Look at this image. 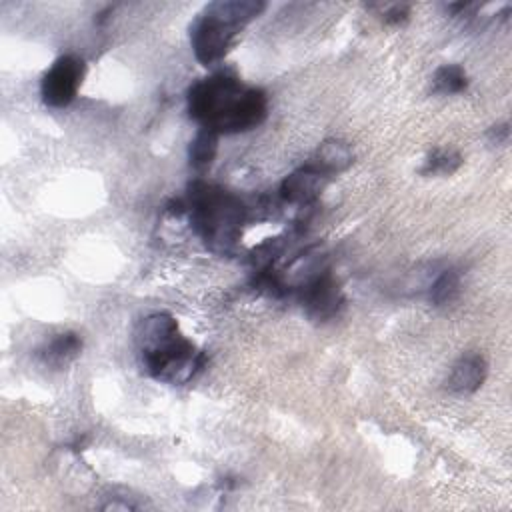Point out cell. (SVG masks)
Masks as SVG:
<instances>
[{"instance_id":"6da1fadb","label":"cell","mask_w":512,"mask_h":512,"mask_svg":"<svg viewBox=\"0 0 512 512\" xmlns=\"http://www.w3.org/2000/svg\"><path fill=\"white\" fill-rule=\"evenodd\" d=\"M188 112L200 124L220 134H238L260 126L268 114L264 90L244 86L230 72H216L188 88Z\"/></svg>"},{"instance_id":"7a4b0ae2","label":"cell","mask_w":512,"mask_h":512,"mask_svg":"<svg viewBox=\"0 0 512 512\" xmlns=\"http://www.w3.org/2000/svg\"><path fill=\"white\" fill-rule=\"evenodd\" d=\"M136 342L144 370L160 382L184 384L204 368L206 356L180 332L168 312L146 316L136 330Z\"/></svg>"},{"instance_id":"3957f363","label":"cell","mask_w":512,"mask_h":512,"mask_svg":"<svg viewBox=\"0 0 512 512\" xmlns=\"http://www.w3.org/2000/svg\"><path fill=\"white\" fill-rule=\"evenodd\" d=\"M262 0H218L208 4L190 24V46L204 66L220 62L236 34L264 12Z\"/></svg>"},{"instance_id":"277c9868","label":"cell","mask_w":512,"mask_h":512,"mask_svg":"<svg viewBox=\"0 0 512 512\" xmlns=\"http://www.w3.org/2000/svg\"><path fill=\"white\" fill-rule=\"evenodd\" d=\"M196 234L216 252H228L240 238L244 206L226 190L196 180L188 186V202Z\"/></svg>"},{"instance_id":"5b68a950","label":"cell","mask_w":512,"mask_h":512,"mask_svg":"<svg viewBox=\"0 0 512 512\" xmlns=\"http://www.w3.org/2000/svg\"><path fill=\"white\" fill-rule=\"evenodd\" d=\"M86 74V64L74 54H64L52 62L44 72L40 82L42 102L50 108H66L74 102L82 80Z\"/></svg>"},{"instance_id":"8992f818","label":"cell","mask_w":512,"mask_h":512,"mask_svg":"<svg viewBox=\"0 0 512 512\" xmlns=\"http://www.w3.org/2000/svg\"><path fill=\"white\" fill-rule=\"evenodd\" d=\"M302 304L308 318L324 322L338 314V310L344 304V296L338 282L330 276V272H324L306 288H302Z\"/></svg>"},{"instance_id":"52a82bcc","label":"cell","mask_w":512,"mask_h":512,"mask_svg":"<svg viewBox=\"0 0 512 512\" xmlns=\"http://www.w3.org/2000/svg\"><path fill=\"white\" fill-rule=\"evenodd\" d=\"M326 270V254L320 246H310L302 254H298L282 272H274L280 292L288 288H306Z\"/></svg>"},{"instance_id":"ba28073f","label":"cell","mask_w":512,"mask_h":512,"mask_svg":"<svg viewBox=\"0 0 512 512\" xmlns=\"http://www.w3.org/2000/svg\"><path fill=\"white\" fill-rule=\"evenodd\" d=\"M326 180H328L326 176H322L320 172H316L304 164L302 168L294 170L280 182L278 192H280V198L288 204L308 206L320 196Z\"/></svg>"},{"instance_id":"9c48e42d","label":"cell","mask_w":512,"mask_h":512,"mask_svg":"<svg viewBox=\"0 0 512 512\" xmlns=\"http://www.w3.org/2000/svg\"><path fill=\"white\" fill-rule=\"evenodd\" d=\"M486 374L488 364L484 356L476 352H466L454 362L448 376V388L454 394H472L484 384Z\"/></svg>"},{"instance_id":"30bf717a","label":"cell","mask_w":512,"mask_h":512,"mask_svg":"<svg viewBox=\"0 0 512 512\" xmlns=\"http://www.w3.org/2000/svg\"><path fill=\"white\" fill-rule=\"evenodd\" d=\"M352 162H354L352 146L346 140L330 138V140H324L316 148V152L310 156L306 166H310L312 170H316V172H320L322 176L328 178L332 174H338V172L346 170Z\"/></svg>"},{"instance_id":"8fae6325","label":"cell","mask_w":512,"mask_h":512,"mask_svg":"<svg viewBox=\"0 0 512 512\" xmlns=\"http://www.w3.org/2000/svg\"><path fill=\"white\" fill-rule=\"evenodd\" d=\"M82 350V338L76 332H62L56 334L50 342H46L40 350L38 356L46 366L52 368H62L70 364Z\"/></svg>"},{"instance_id":"7c38bea8","label":"cell","mask_w":512,"mask_h":512,"mask_svg":"<svg viewBox=\"0 0 512 512\" xmlns=\"http://www.w3.org/2000/svg\"><path fill=\"white\" fill-rule=\"evenodd\" d=\"M216 152H218V134L208 128H200L188 148L190 166L198 172L208 170L216 158Z\"/></svg>"},{"instance_id":"4fadbf2b","label":"cell","mask_w":512,"mask_h":512,"mask_svg":"<svg viewBox=\"0 0 512 512\" xmlns=\"http://www.w3.org/2000/svg\"><path fill=\"white\" fill-rule=\"evenodd\" d=\"M468 86L466 70L460 64H442L432 76V94H460Z\"/></svg>"},{"instance_id":"5bb4252c","label":"cell","mask_w":512,"mask_h":512,"mask_svg":"<svg viewBox=\"0 0 512 512\" xmlns=\"http://www.w3.org/2000/svg\"><path fill=\"white\" fill-rule=\"evenodd\" d=\"M462 166V156L460 152L452 148H434L428 152L420 174L422 176H448L454 174Z\"/></svg>"},{"instance_id":"9a60e30c","label":"cell","mask_w":512,"mask_h":512,"mask_svg":"<svg viewBox=\"0 0 512 512\" xmlns=\"http://www.w3.org/2000/svg\"><path fill=\"white\" fill-rule=\"evenodd\" d=\"M460 292V272L456 268H446L430 286V302L434 306L450 304Z\"/></svg>"},{"instance_id":"2e32d148","label":"cell","mask_w":512,"mask_h":512,"mask_svg":"<svg viewBox=\"0 0 512 512\" xmlns=\"http://www.w3.org/2000/svg\"><path fill=\"white\" fill-rule=\"evenodd\" d=\"M410 16V6L408 4H392L382 12V18L386 24H402Z\"/></svg>"},{"instance_id":"e0dca14e","label":"cell","mask_w":512,"mask_h":512,"mask_svg":"<svg viewBox=\"0 0 512 512\" xmlns=\"http://www.w3.org/2000/svg\"><path fill=\"white\" fill-rule=\"evenodd\" d=\"M486 138H488L492 144H496V146L508 144V140H510V124H508V122H500V124L490 126L488 132H486Z\"/></svg>"}]
</instances>
